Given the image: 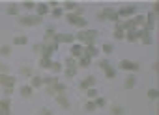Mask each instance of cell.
I'll use <instances>...</instances> for the list:
<instances>
[{
	"mask_svg": "<svg viewBox=\"0 0 159 115\" xmlns=\"http://www.w3.org/2000/svg\"><path fill=\"white\" fill-rule=\"evenodd\" d=\"M84 109H86V111H94V109H98V108H96L94 100H88V102L84 104Z\"/></svg>",
	"mask_w": 159,
	"mask_h": 115,
	"instance_id": "obj_45",
	"label": "cell"
},
{
	"mask_svg": "<svg viewBox=\"0 0 159 115\" xmlns=\"http://www.w3.org/2000/svg\"><path fill=\"white\" fill-rule=\"evenodd\" d=\"M79 89H81V91H86V89H88V84H86V80H81V82H79Z\"/></svg>",
	"mask_w": 159,
	"mask_h": 115,
	"instance_id": "obj_51",
	"label": "cell"
},
{
	"mask_svg": "<svg viewBox=\"0 0 159 115\" xmlns=\"http://www.w3.org/2000/svg\"><path fill=\"white\" fill-rule=\"evenodd\" d=\"M49 6H51V8L54 10V8H58V2H54V0H52V2H49Z\"/></svg>",
	"mask_w": 159,
	"mask_h": 115,
	"instance_id": "obj_58",
	"label": "cell"
},
{
	"mask_svg": "<svg viewBox=\"0 0 159 115\" xmlns=\"http://www.w3.org/2000/svg\"><path fill=\"white\" fill-rule=\"evenodd\" d=\"M17 78L11 74H0V85H15Z\"/></svg>",
	"mask_w": 159,
	"mask_h": 115,
	"instance_id": "obj_10",
	"label": "cell"
},
{
	"mask_svg": "<svg viewBox=\"0 0 159 115\" xmlns=\"http://www.w3.org/2000/svg\"><path fill=\"white\" fill-rule=\"evenodd\" d=\"M148 98H150V100H157V98H159V91H157L155 87L148 89Z\"/></svg>",
	"mask_w": 159,
	"mask_h": 115,
	"instance_id": "obj_32",
	"label": "cell"
},
{
	"mask_svg": "<svg viewBox=\"0 0 159 115\" xmlns=\"http://www.w3.org/2000/svg\"><path fill=\"white\" fill-rule=\"evenodd\" d=\"M49 69H51V72H54V74H58V72H62V63H60V61H52Z\"/></svg>",
	"mask_w": 159,
	"mask_h": 115,
	"instance_id": "obj_28",
	"label": "cell"
},
{
	"mask_svg": "<svg viewBox=\"0 0 159 115\" xmlns=\"http://www.w3.org/2000/svg\"><path fill=\"white\" fill-rule=\"evenodd\" d=\"M107 21H112V23L120 21V19H118V11L112 10V8H107Z\"/></svg>",
	"mask_w": 159,
	"mask_h": 115,
	"instance_id": "obj_18",
	"label": "cell"
},
{
	"mask_svg": "<svg viewBox=\"0 0 159 115\" xmlns=\"http://www.w3.org/2000/svg\"><path fill=\"white\" fill-rule=\"evenodd\" d=\"M51 63H52L51 58H39V67H41V69H49Z\"/></svg>",
	"mask_w": 159,
	"mask_h": 115,
	"instance_id": "obj_31",
	"label": "cell"
},
{
	"mask_svg": "<svg viewBox=\"0 0 159 115\" xmlns=\"http://www.w3.org/2000/svg\"><path fill=\"white\" fill-rule=\"evenodd\" d=\"M34 10H36V13H34V15H38V17H41V19L49 13V6H47V4H36V8H34Z\"/></svg>",
	"mask_w": 159,
	"mask_h": 115,
	"instance_id": "obj_12",
	"label": "cell"
},
{
	"mask_svg": "<svg viewBox=\"0 0 159 115\" xmlns=\"http://www.w3.org/2000/svg\"><path fill=\"white\" fill-rule=\"evenodd\" d=\"M54 35H56V30H54V26H49V28L45 30V35H43V43H47V41H52V39H54Z\"/></svg>",
	"mask_w": 159,
	"mask_h": 115,
	"instance_id": "obj_16",
	"label": "cell"
},
{
	"mask_svg": "<svg viewBox=\"0 0 159 115\" xmlns=\"http://www.w3.org/2000/svg\"><path fill=\"white\" fill-rule=\"evenodd\" d=\"M6 13H8V15H11V17L19 15V4H10V6L6 8Z\"/></svg>",
	"mask_w": 159,
	"mask_h": 115,
	"instance_id": "obj_19",
	"label": "cell"
},
{
	"mask_svg": "<svg viewBox=\"0 0 159 115\" xmlns=\"http://www.w3.org/2000/svg\"><path fill=\"white\" fill-rule=\"evenodd\" d=\"M120 69H124L127 72H135V71H139V63H135L131 60H122L120 61Z\"/></svg>",
	"mask_w": 159,
	"mask_h": 115,
	"instance_id": "obj_5",
	"label": "cell"
},
{
	"mask_svg": "<svg viewBox=\"0 0 159 115\" xmlns=\"http://www.w3.org/2000/svg\"><path fill=\"white\" fill-rule=\"evenodd\" d=\"M77 71H79V67H66V69H64V74H66L67 78H73V76L77 74Z\"/></svg>",
	"mask_w": 159,
	"mask_h": 115,
	"instance_id": "obj_29",
	"label": "cell"
},
{
	"mask_svg": "<svg viewBox=\"0 0 159 115\" xmlns=\"http://www.w3.org/2000/svg\"><path fill=\"white\" fill-rule=\"evenodd\" d=\"M135 85H137V76L131 72V74L125 76V80H124V87H125V89H133Z\"/></svg>",
	"mask_w": 159,
	"mask_h": 115,
	"instance_id": "obj_11",
	"label": "cell"
},
{
	"mask_svg": "<svg viewBox=\"0 0 159 115\" xmlns=\"http://www.w3.org/2000/svg\"><path fill=\"white\" fill-rule=\"evenodd\" d=\"M51 15H52L54 19H60V17H64V10H62V8H54V10L51 11Z\"/></svg>",
	"mask_w": 159,
	"mask_h": 115,
	"instance_id": "obj_37",
	"label": "cell"
},
{
	"mask_svg": "<svg viewBox=\"0 0 159 115\" xmlns=\"http://www.w3.org/2000/svg\"><path fill=\"white\" fill-rule=\"evenodd\" d=\"M86 95H88L90 100H94V98H98V89H96V87H88V89H86Z\"/></svg>",
	"mask_w": 159,
	"mask_h": 115,
	"instance_id": "obj_36",
	"label": "cell"
},
{
	"mask_svg": "<svg viewBox=\"0 0 159 115\" xmlns=\"http://www.w3.org/2000/svg\"><path fill=\"white\" fill-rule=\"evenodd\" d=\"M41 50H43V43H34L32 45V52L34 54H39L41 56Z\"/></svg>",
	"mask_w": 159,
	"mask_h": 115,
	"instance_id": "obj_39",
	"label": "cell"
},
{
	"mask_svg": "<svg viewBox=\"0 0 159 115\" xmlns=\"http://www.w3.org/2000/svg\"><path fill=\"white\" fill-rule=\"evenodd\" d=\"M43 45H45L51 52H56V50H58V47H60V45H56L54 41H47V43H43Z\"/></svg>",
	"mask_w": 159,
	"mask_h": 115,
	"instance_id": "obj_38",
	"label": "cell"
},
{
	"mask_svg": "<svg viewBox=\"0 0 159 115\" xmlns=\"http://www.w3.org/2000/svg\"><path fill=\"white\" fill-rule=\"evenodd\" d=\"M98 21H107V8H105V10L98 15Z\"/></svg>",
	"mask_w": 159,
	"mask_h": 115,
	"instance_id": "obj_52",
	"label": "cell"
},
{
	"mask_svg": "<svg viewBox=\"0 0 159 115\" xmlns=\"http://www.w3.org/2000/svg\"><path fill=\"white\" fill-rule=\"evenodd\" d=\"M79 19H81V17H77L75 13H66V21H67L69 24H73V26L77 24V21H79Z\"/></svg>",
	"mask_w": 159,
	"mask_h": 115,
	"instance_id": "obj_30",
	"label": "cell"
},
{
	"mask_svg": "<svg viewBox=\"0 0 159 115\" xmlns=\"http://www.w3.org/2000/svg\"><path fill=\"white\" fill-rule=\"evenodd\" d=\"M101 48H103V52H105L107 56H109V54H111V52L114 50V47H112V43H103V47H101Z\"/></svg>",
	"mask_w": 159,
	"mask_h": 115,
	"instance_id": "obj_41",
	"label": "cell"
},
{
	"mask_svg": "<svg viewBox=\"0 0 159 115\" xmlns=\"http://www.w3.org/2000/svg\"><path fill=\"white\" fill-rule=\"evenodd\" d=\"M155 23H157V15L153 13V11H150L148 15H146V23H144V26H142V30H146V32H153V28H155Z\"/></svg>",
	"mask_w": 159,
	"mask_h": 115,
	"instance_id": "obj_4",
	"label": "cell"
},
{
	"mask_svg": "<svg viewBox=\"0 0 159 115\" xmlns=\"http://www.w3.org/2000/svg\"><path fill=\"white\" fill-rule=\"evenodd\" d=\"M41 82H43V85H52V84H56L58 82V78L56 76H41Z\"/></svg>",
	"mask_w": 159,
	"mask_h": 115,
	"instance_id": "obj_23",
	"label": "cell"
},
{
	"mask_svg": "<svg viewBox=\"0 0 159 115\" xmlns=\"http://www.w3.org/2000/svg\"><path fill=\"white\" fill-rule=\"evenodd\" d=\"M122 30L124 32H129V30H137V28H135V24H133L131 19H125V21H122Z\"/></svg>",
	"mask_w": 159,
	"mask_h": 115,
	"instance_id": "obj_20",
	"label": "cell"
},
{
	"mask_svg": "<svg viewBox=\"0 0 159 115\" xmlns=\"http://www.w3.org/2000/svg\"><path fill=\"white\" fill-rule=\"evenodd\" d=\"M86 24H88V23H86V19H83V17H81V19L77 21V24H75V26H77V28H83V30H84V28H86Z\"/></svg>",
	"mask_w": 159,
	"mask_h": 115,
	"instance_id": "obj_46",
	"label": "cell"
},
{
	"mask_svg": "<svg viewBox=\"0 0 159 115\" xmlns=\"http://www.w3.org/2000/svg\"><path fill=\"white\" fill-rule=\"evenodd\" d=\"M125 39H127V41H131V43H135V41H139V35H137V30H129V32H125Z\"/></svg>",
	"mask_w": 159,
	"mask_h": 115,
	"instance_id": "obj_26",
	"label": "cell"
},
{
	"mask_svg": "<svg viewBox=\"0 0 159 115\" xmlns=\"http://www.w3.org/2000/svg\"><path fill=\"white\" fill-rule=\"evenodd\" d=\"M41 23H43V19L38 17V15H34V13H30V15H21V17H19V24H21V26H26V28L39 26Z\"/></svg>",
	"mask_w": 159,
	"mask_h": 115,
	"instance_id": "obj_2",
	"label": "cell"
},
{
	"mask_svg": "<svg viewBox=\"0 0 159 115\" xmlns=\"http://www.w3.org/2000/svg\"><path fill=\"white\" fill-rule=\"evenodd\" d=\"M11 54V45H2L0 47V56H10Z\"/></svg>",
	"mask_w": 159,
	"mask_h": 115,
	"instance_id": "obj_33",
	"label": "cell"
},
{
	"mask_svg": "<svg viewBox=\"0 0 159 115\" xmlns=\"http://www.w3.org/2000/svg\"><path fill=\"white\" fill-rule=\"evenodd\" d=\"M94 104H96V108H105L107 100H105L103 97H98V98H94Z\"/></svg>",
	"mask_w": 159,
	"mask_h": 115,
	"instance_id": "obj_40",
	"label": "cell"
},
{
	"mask_svg": "<svg viewBox=\"0 0 159 115\" xmlns=\"http://www.w3.org/2000/svg\"><path fill=\"white\" fill-rule=\"evenodd\" d=\"M19 95H21L23 98H30V97L34 95V89H32L30 85H21V87H19Z\"/></svg>",
	"mask_w": 159,
	"mask_h": 115,
	"instance_id": "obj_14",
	"label": "cell"
},
{
	"mask_svg": "<svg viewBox=\"0 0 159 115\" xmlns=\"http://www.w3.org/2000/svg\"><path fill=\"white\" fill-rule=\"evenodd\" d=\"M0 115H11L10 113V108H2V106H0Z\"/></svg>",
	"mask_w": 159,
	"mask_h": 115,
	"instance_id": "obj_55",
	"label": "cell"
},
{
	"mask_svg": "<svg viewBox=\"0 0 159 115\" xmlns=\"http://www.w3.org/2000/svg\"><path fill=\"white\" fill-rule=\"evenodd\" d=\"M10 72V67L6 63H0V74H8Z\"/></svg>",
	"mask_w": 159,
	"mask_h": 115,
	"instance_id": "obj_48",
	"label": "cell"
},
{
	"mask_svg": "<svg viewBox=\"0 0 159 115\" xmlns=\"http://www.w3.org/2000/svg\"><path fill=\"white\" fill-rule=\"evenodd\" d=\"M96 37H98V30H94V28H84V30H81V32H77L75 41H79L83 47H86V45H94Z\"/></svg>",
	"mask_w": 159,
	"mask_h": 115,
	"instance_id": "obj_1",
	"label": "cell"
},
{
	"mask_svg": "<svg viewBox=\"0 0 159 115\" xmlns=\"http://www.w3.org/2000/svg\"><path fill=\"white\" fill-rule=\"evenodd\" d=\"M2 89H4V93H6V95H11V93H13V89H15V85H2Z\"/></svg>",
	"mask_w": 159,
	"mask_h": 115,
	"instance_id": "obj_47",
	"label": "cell"
},
{
	"mask_svg": "<svg viewBox=\"0 0 159 115\" xmlns=\"http://www.w3.org/2000/svg\"><path fill=\"white\" fill-rule=\"evenodd\" d=\"M84 80H86L88 87H96V76H94V74H88V76H86Z\"/></svg>",
	"mask_w": 159,
	"mask_h": 115,
	"instance_id": "obj_42",
	"label": "cell"
},
{
	"mask_svg": "<svg viewBox=\"0 0 159 115\" xmlns=\"http://www.w3.org/2000/svg\"><path fill=\"white\" fill-rule=\"evenodd\" d=\"M39 115H52V111H51L49 108H41V111H39Z\"/></svg>",
	"mask_w": 159,
	"mask_h": 115,
	"instance_id": "obj_53",
	"label": "cell"
},
{
	"mask_svg": "<svg viewBox=\"0 0 159 115\" xmlns=\"http://www.w3.org/2000/svg\"><path fill=\"white\" fill-rule=\"evenodd\" d=\"M152 11H153V13H155V15H159V4H157V2H155V4H153V10H152Z\"/></svg>",
	"mask_w": 159,
	"mask_h": 115,
	"instance_id": "obj_56",
	"label": "cell"
},
{
	"mask_svg": "<svg viewBox=\"0 0 159 115\" xmlns=\"http://www.w3.org/2000/svg\"><path fill=\"white\" fill-rule=\"evenodd\" d=\"M64 10L69 11V13H73V11L77 10V4H75V2H64Z\"/></svg>",
	"mask_w": 159,
	"mask_h": 115,
	"instance_id": "obj_34",
	"label": "cell"
},
{
	"mask_svg": "<svg viewBox=\"0 0 159 115\" xmlns=\"http://www.w3.org/2000/svg\"><path fill=\"white\" fill-rule=\"evenodd\" d=\"M19 74L25 76V78H32L34 76V69L30 65H23V67H19Z\"/></svg>",
	"mask_w": 159,
	"mask_h": 115,
	"instance_id": "obj_13",
	"label": "cell"
},
{
	"mask_svg": "<svg viewBox=\"0 0 159 115\" xmlns=\"http://www.w3.org/2000/svg\"><path fill=\"white\" fill-rule=\"evenodd\" d=\"M125 37V32H122V30H114V39L116 41H122Z\"/></svg>",
	"mask_w": 159,
	"mask_h": 115,
	"instance_id": "obj_44",
	"label": "cell"
},
{
	"mask_svg": "<svg viewBox=\"0 0 159 115\" xmlns=\"http://www.w3.org/2000/svg\"><path fill=\"white\" fill-rule=\"evenodd\" d=\"M131 21H133L135 28H142V26H144V23H146V15H140V13H139V15H135Z\"/></svg>",
	"mask_w": 159,
	"mask_h": 115,
	"instance_id": "obj_15",
	"label": "cell"
},
{
	"mask_svg": "<svg viewBox=\"0 0 159 115\" xmlns=\"http://www.w3.org/2000/svg\"><path fill=\"white\" fill-rule=\"evenodd\" d=\"M73 13H75L77 17H83V13H84V10H83V8H79V6H77V10H75Z\"/></svg>",
	"mask_w": 159,
	"mask_h": 115,
	"instance_id": "obj_54",
	"label": "cell"
},
{
	"mask_svg": "<svg viewBox=\"0 0 159 115\" xmlns=\"http://www.w3.org/2000/svg\"><path fill=\"white\" fill-rule=\"evenodd\" d=\"M103 72H105V78H107V80H112V78L116 76V69L111 67V65H109L107 69H103Z\"/></svg>",
	"mask_w": 159,
	"mask_h": 115,
	"instance_id": "obj_22",
	"label": "cell"
},
{
	"mask_svg": "<svg viewBox=\"0 0 159 115\" xmlns=\"http://www.w3.org/2000/svg\"><path fill=\"white\" fill-rule=\"evenodd\" d=\"M137 35H139V39L144 43V45H152V34L150 32H146V30H142V28H137Z\"/></svg>",
	"mask_w": 159,
	"mask_h": 115,
	"instance_id": "obj_7",
	"label": "cell"
},
{
	"mask_svg": "<svg viewBox=\"0 0 159 115\" xmlns=\"http://www.w3.org/2000/svg\"><path fill=\"white\" fill-rule=\"evenodd\" d=\"M90 63H92V60L90 58H86V56H81L77 60V67H83V69H88L90 67Z\"/></svg>",
	"mask_w": 159,
	"mask_h": 115,
	"instance_id": "obj_17",
	"label": "cell"
},
{
	"mask_svg": "<svg viewBox=\"0 0 159 115\" xmlns=\"http://www.w3.org/2000/svg\"><path fill=\"white\" fill-rule=\"evenodd\" d=\"M81 56H84V47H83L81 43H73V45H71V58L79 60Z\"/></svg>",
	"mask_w": 159,
	"mask_h": 115,
	"instance_id": "obj_6",
	"label": "cell"
},
{
	"mask_svg": "<svg viewBox=\"0 0 159 115\" xmlns=\"http://www.w3.org/2000/svg\"><path fill=\"white\" fill-rule=\"evenodd\" d=\"M152 71H153V72H157V71H159V63H157V61H153V65H152Z\"/></svg>",
	"mask_w": 159,
	"mask_h": 115,
	"instance_id": "obj_57",
	"label": "cell"
},
{
	"mask_svg": "<svg viewBox=\"0 0 159 115\" xmlns=\"http://www.w3.org/2000/svg\"><path fill=\"white\" fill-rule=\"evenodd\" d=\"M64 67H77V60L71 58V56L66 58V60H64Z\"/></svg>",
	"mask_w": 159,
	"mask_h": 115,
	"instance_id": "obj_35",
	"label": "cell"
},
{
	"mask_svg": "<svg viewBox=\"0 0 159 115\" xmlns=\"http://www.w3.org/2000/svg\"><path fill=\"white\" fill-rule=\"evenodd\" d=\"M41 85H43L41 76H39V74H34V76H32V84H30V87H32V89H36V87H41Z\"/></svg>",
	"mask_w": 159,
	"mask_h": 115,
	"instance_id": "obj_24",
	"label": "cell"
},
{
	"mask_svg": "<svg viewBox=\"0 0 159 115\" xmlns=\"http://www.w3.org/2000/svg\"><path fill=\"white\" fill-rule=\"evenodd\" d=\"M0 106H2V108H10L11 106V100L10 98H2V100H0Z\"/></svg>",
	"mask_w": 159,
	"mask_h": 115,
	"instance_id": "obj_49",
	"label": "cell"
},
{
	"mask_svg": "<svg viewBox=\"0 0 159 115\" xmlns=\"http://www.w3.org/2000/svg\"><path fill=\"white\" fill-rule=\"evenodd\" d=\"M98 65H99L101 69H107V67H109V60H107V58H103V60H99V63H98Z\"/></svg>",
	"mask_w": 159,
	"mask_h": 115,
	"instance_id": "obj_50",
	"label": "cell"
},
{
	"mask_svg": "<svg viewBox=\"0 0 159 115\" xmlns=\"http://www.w3.org/2000/svg\"><path fill=\"white\" fill-rule=\"evenodd\" d=\"M26 43H28V37L26 35H15L13 37V45H17V47H23Z\"/></svg>",
	"mask_w": 159,
	"mask_h": 115,
	"instance_id": "obj_21",
	"label": "cell"
},
{
	"mask_svg": "<svg viewBox=\"0 0 159 115\" xmlns=\"http://www.w3.org/2000/svg\"><path fill=\"white\" fill-rule=\"evenodd\" d=\"M125 111H124V108L120 106V104H112L111 106V115H124Z\"/></svg>",
	"mask_w": 159,
	"mask_h": 115,
	"instance_id": "obj_25",
	"label": "cell"
},
{
	"mask_svg": "<svg viewBox=\"0 0 159 115\" xmlns=\"http://www.w3.org/2000/svg\"><path fill=\"white\" fill-rule=\"evenodd\" d=\"M21 6H23V8H25L26 11H32V10L36 8V4H34V2H30V0H26V2H23Z\"/></svg>",
	"mask_w": 159,
	"mask_h": 115,
	"instance_id": "obj_43",
	"label": "cell"
},
{
	"mask_svg": "<svg viewBox=\"0 0 159 115\" xmlns=\"http://www.w3.org/2000/svg\"><path fill=\"white\" fill-rule=\"evenodd\" d=\"M137 15V8L135 6H125V8H122L120 11H118V19H133Z\"/></svg>",
	"mask_w": 159,
	"mask_h": 115,
	"instance_id": "obj_3",
	"label": "cell"
},
{
	"mask_svg": "<svg viewBox=\"0 0 159 115\" xmlns=\"http://www.w3.org/2000/svg\"><path fill=\"white\" fill-rule=\"evenodd\" d=\"M54 98H56V104H58L60 108H64V109H69V108H71V102H69V98L66 97V93L54 95Z\"/></svg>",
	"mask_w": 159,
	"mask_h": 115,
	"instance_id": "obj_8",
	"label": "cell"
},
{
	"mask_svg": "<svg viewBox=\"0 0 159 115\" xmlns=\"http://www.w3.org/2000/svg\"><path fill=\"white\" fill-rule=\"evenodd\" d=\"M84 56L90 58V60H92V58H98V56H99V48H98L96 45H86V47H84Z\"/></svg>",
	"mask_w": 159,
	"mask_h": 115,
	"instance_id": "obj_9",
	"label": "cell"
},
{
	"mask_svg": "<svg viewBox=\"0 0 159 115\" xmlns=\"http://www.w3.org/2000/svg\"><path fill=\"white\" fill-rule=\"evenodd\" d=\"M52 89H54V93H56V95H62V93H66V89H67V87H66L64 84L56 82V84H52Z\"/></svg>",
	"mask_w": 159,
	"mask_h": 115,
	"instance_id": "obj_27",
	"label": "cell"
}]
</instances>
